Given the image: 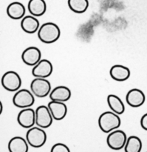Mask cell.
I'll list each match as a JSON object with an SVG mask.
<instances>
[{"label":"cell","instance_id":"cell-1","mask_svg":"<svg viewBox=\"0 0 147 152\" xmlns=\"http://www.w3.org/2000/svg\"><path fill=\"white\" fill-rule=\"evenodd\" d=\"M60 28L53 22H46L43 24L38 31V39L45 44L56 42L60 38Z\"/></svg>","mask_w":147,"mask_h":152},{"label":"cell","instance_id":"cell-2","mask_svg":"<svg viewBox=\"0 0 147 152\" xmlns=\"http://www.w3.org/2000/svg\"><path fill=\"white\" fill-rule=\"evenodd\" d=\"M121 120L118 114L113 111H105L98 118V126L105 134H109L121 126Z\"/></svg>","mask_w":147,"mask_h":152},{"label":"cell","instance_id":"cell-3","mask_svg":"<svg viewBox=\"0 0 147 152\" xmlns=\"http://www.w3.org/2000/svg\"><path fill=\"white\" fill-rule=\"evenodd\" d=\"M26 140L29 145L33 148H41L46 143L47 134L42 128L32 127L27 132Z\"/></svg>","mask_w":147,"mask_h":152},{"label":"cell","instance_id":"cell-4","mask_svg":"<svg viewBox=\"0 0 147 152\" xmlns=\"http://www.w3.org/2000/svg\"><path fill=\"white\" fill-rule=\"evenodd\" d=\"M1 84L2 87L8 91H17L22 86V79L18 73L13 71H7L3 74Z\"/></svg>","mask_w":147,"mask_h":152},{"label":"cell","instance_id":"cell-5","mask_svg":"<svg viewBox=\"0 0 147 152\" xmlns=\"http://www.w3.org/2000/svg\"><path fill=\"white\" fill-rule=\"evenodd\" d=\"M13 103L19 108H30L35 103L34 94L28 89H21L13 96Z\"/></svg>","mask_w":147,"mask_h":152},{"label":"cell","instance_id":"cell-6","mask_svg":"<svg viewBox=\"0 0 147 152\" xmlns=\"http://www.w3.org/2000/svg\"><path fill=\"white\" fill-rule=\"evenodd\" d=\"M127 139L128 137L125 132L116 129L109 133L106 138V142L111 149L118 151L125 147Z\"/></svg>","mask_w":147,"mask_h":152},{"label":"cell","instance_id":"cell-7","mask_svg":"<svg viewBox=\"0 0 147 152\" xmlns=\"http://www.w3.org/2000/svg\"><path fill=\"white\" fill-rule=\"evenodd\" d=\"M30 89L35 96L44 98L50 95L51 92V84L46 78L35 77V79L31 82Z\"/></svg>","mask_w":147,"mask_h":152},{"label":"cell","instance_id":"cell-8","mask_svg":"<svg viewBox=\"0 0 147 152\" xmlns=\"http://www.w3.org/2000/svg\"><path fill=\"white\" fill-rule=\"evenodd\" d=\"M53 117L48 106L40 105L35 110V124L40 128L45 129L50 127Z\"/></svg>","mask_w":147,"mask_h":152},{"label":"cell","instance_id":"cell-9","mask_svg":"<svg viewBox=\"0 0 147 152\" xmlns=\"http://www.w3.org/2000/svg\"><path fill=\"white\" fill-rule=\"evenodd\" d=\"M17 122L24 129H30L35 124V111L30 108H23L19 113Z\"/></svg>","mask_w":147,"mask_h":152},{"label":"cell","instance_id":"cell-10","mask_svg":"<svg viewBox=\"0 0 147 152\" xmlns=\"http://www.w3.org/2000/svg\"><path fill=\"white\" fill-rule=\"evenodd\" d=\"M41 52L38 48L31 46L25 49L22 54V62L29 66H35L40 62Z\"/></svg>","mask_w":147,"mask_h":152},{"label":"cell","instance_id":"cell-11","mask_svg":"<svg viewBox=\"0 0 147 152\" xmlns=\"http://www.w3.org/2000/svg\"><path fill=\"white\" fill-rule=\"evenodd\" d=\"M53 67L50 61L47 59H41L38 64L33 66L32 74L38 78H47L52 74Z\"/></svg>","mask_w":147,"mask_h":152},{"label":"cell","instance_id":"cell-12","mask_svg":"<svg viewBox=\"0 0 147 152\" xmlns=\"http://www.w3.org/2000/svg\"><path fill=\"white\" fill-rule=\"evenodd\" d=\"M127 104L133 108H139L144 104L146 96L141 90L133 88L129 91L126 96Z\"/></svg>","mask_w":147,"mask_h":152},{"label":"cell","instance_id":"cell-13","mask_svg":"<svg viewBox=\"0 0 147 152\" xmlns=\"http://www.w3.org/2000/svg\"><path fill=\"white\" fill-rule=\"evenodd\" d=\"M53 119L56 120H62L67 114V107L63 102L51 100L47 105Z\"/></svg>","mask_w":147,"mask_h":152},{"label":"cell","instance_id":"cell-14","mask_svg":"<svg viewBox=\"0 0 147 152\" xmlns=\"http://www.w3.org/2000/svg\"><path fill=\"white\" fill-rule=\"evenodd\" d=\"M110 77L117 82H124L130 77V70L127 67L121 65H113L109 71Z\"/></svg>","mask_w":147,"mask_h":152},{"label":"cell","instance_id":"cell-15","mask_svg":"<svg viewBox=\"0 0 147 152\" xmlns=\"http://www.w3.org/2000/svg\"><path fill=\"white\" fill-rule=\"evenodd\" d=\"M71 91L66 86H57L51 91L50 94V98L51 100L58 102H67L71 97Z\"/></svg>","mask_w":147,"mask_h":152},{"label":"cell","instance_id":"cell-16","mask_svg":"<svg viewBox=\"0 0 147 152\" xmlns=\"http://www.w3.org/2000/svg\"><path fill=\"white\" fill-rule=\"evenodd\" d=\"M26 9L22 3L19 1L12 2L7 6V14L10 19L19 20L25 17Z\"/></svg>","mask_w":147,"mask_h":152},{"label":"cell","instance_id":"cell-17","mask_svg":"<svg viewBox=\"0 0 147 152\" xmlns=\"http://www.w3.org/2000/svg\"><path fill=\"white\" fill-rule=\"evenodd\" d=\"M21 28L25 33L29 34H35L39 29V22L34 16H26L22 19Z\"/></svg>","mask_w":147,"mask_h":152},{"label":"cell","instance_id":"cell-18","mask_svg":"<svg viewBox=\"0 0 147 152\" xmlns=\"http://www.w3.org/2000/svg\"><path fill=\"white\" fill-rule=\"evenodd\" d=\"M27 140H25L21 137H15L9 141L7 148L10 152H28L29 150Z\"/></svg>","mask_w":147,"mask_h":152},{"label":"cell","instance_id":"cell-19","mask_svg":"<svg viewBox=\"0 0 147 152\" xmlns=\"http://www.w3.org/2000/svg\"><path fill=\"white\" fill-rule=\"evenodd\" d=\"M28 8L30 13L34 16H41L47 10V4L44 0H30Z\"/></svg>","mask_w":147,"mask_h":152},{"label":"cell","instance_id":"cell-20","mask_svg":"<svg viewBox=\"0 0 147 152\" xmlns=\"http://www.w3.org/2000/svg\"><path fill=\"white\" fill-rule=\"evenodd\" d=\"M107 103L111 111L121 115L125 111V105L121 98L115 94H109L107 96Z\"/></svg>","mask_w":147,"mask_h":152},{"label":"cell","instance_id":"cell-21","mask_svg":"<svg viewBox=\"0 0 147 152\" xmlns=\"http://www.w3.org/2000/svg\"><path fill=\"white\" fill-rule=\"evenodd\" d=\"M67 4L70 9L76 13H84L89 7L88 0H68Z\"/></svg>","mask_w":147,"mask_h":152},{"label":"cell","instance_id":"cell-22","mask_svg":"<svg viewBox=\"0 0 147 152\" xmlns=\"http://www.w3.org/2000/svg\"><path fill=\"white\" fill-rule=\"evenodd\" d=\"M142 149V141L136 136H130L128 137L124 147L126 152H140Z\"/></svg>","mask_w":147,"mask_h":152},{"label":"cell","instance_id":"cell-23","mask_svg":"<svg viewBox=\"0 0 147 152\" xmlns=\"http://www.w3.org/2000/svg\"><path fill=\"white\" fill-rule=\"evenodd\" d=\"M51 152H70V150L68 148L67 145H66L64 143H56L54 145H53L51 150Z\"/></svg>","mask_w":147,"mask_h":152},{"label":"cell","instance_id":"cell-24","mask_svg":"<svg viewBox=\"0 0 147 152\" xmlns=\"http://www.w3.org/2000/svg\"><path fill=\"white\" fill-rule=\"evenodd\" d=\"M140 126L143 130L147 131V113L143 114L140 119Z\"/></svg>","mask_w":147,"mask_h":152},{"label":"cell","instance_id":"cell-25","mask_svg":"<svg viewBox=\"0 0 147 152\" xmlns=\"http://www.w3.org/2000/svg\"><path fill=\"white\" fill-rule=\"evenodd\" d=\"M0 104H1V111H0V113H1V112H2V103L1 102Z\"/></svg>","mask_w":147,"mask_h":152}]
</instances>
